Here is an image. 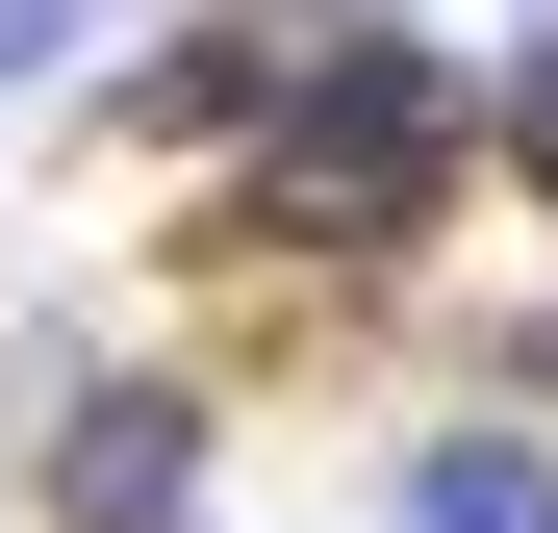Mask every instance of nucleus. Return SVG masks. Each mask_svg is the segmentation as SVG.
<instances>
[{"mask_svg": "<svg viewBox=\"0 0 558 533\" xmlns=\"http://www.w3.org/2000/svg\"><path fill=\"white\" fill-rule=\"evenodd\" d=\"M457 178H483V76H457L432 26H330L305 76H279V128L229 153V204H204V229L254 254V280H330V254L381 280V254H432Z\"/></svg>", "mask_w": 558, "mask_h": 533, "instance_id": "nucleus-1", "label": "nucleus"}, {"mask_svg": "<svg viewBox=\"0 0 558 533\" xmlns=\"http://www.w3.org/2000/svg\"><path fill=\"white\" fill-rule=\"evenodd\" d=\"M204 458H229V407L178 381V355H102V381L51 407L26 508H51V533H204Z\"/></svg>", "mask_w": 558, "mask_h": 533, "instance_id": "nucleus-2", "label": "nucleus"}, {"mask_svg": "<svg viewBox=\"0 0 558 533\" xmlns=\"http://www.w3.org/2000/svg\"><path fill=\"white\" fill-rule=\"evenodd\" d=\"M279 76H305V51H279L254 0H204V26H153V51L102 76V102H128V153H204V178H229V153L279 128Z\"/></svg>", "mask_w": 558, "mask_h": 533, "instance_id": "nucleus-3", "label": "nucleus"}, {"mask_svg": "<svg viewBox=\"0 0 558 533\" xmlns=\"http://www.w3.org/2000/svg\"><path fill=\"white\" fill-rule=\"evenodd\" d=\"M381 533H558V407H457L381 458Z\"/></svg>", "mask_w": 558, "mask_h": 533, "instance_id": "nucleus-4", "label": "nucleus"}, {"mask_svg": "<svg viewBox=\"0 0 558 533\" xmlns=\"http://www.w3.org/2000/svg\"><path fill=\"white\" fill-rule=\"evenodd\" d=\"M330 26H407V0H305V51H330Z\"/></svg>", "mask_w": 558, "mask_h": 533, "instance_id": "nucleus-7", "label": "nucleus"}, {"mask_svg": "<svg viewBox=\"0 0 558 533\" xmlns=\"http://www.w3.org/2000/svg\"><path fill=\"white\" fill-rule=\"evenodd\" d=\"M483 178H533V204H558V26L483 51Z\"/></svg>", "mask_w": 558, "mask_h": 533, "instance_id": "nucleus-5", "label": "nucleus"}, {"mask_svg": "<svg viewBox=\"0 0 558 533\" xmlns=\"http://www.w3.org/2000/svg\"><path fill=\"white\" fill-rule=\"evenodd\" d=\"M533 407H558V305H533Z\"/></svg>", "mask_w": 558, "mask_h": 533, "instance_id": "nucleus-8", "label": "nucleus"}, {"mask_svg": "<svg viewBox=\"0 0 558 533\" xmlns=\"http://www.w3.org/2000/svg\"><path fill=\"white\" fill-rule=\"evenodd\" d=\"M51 51H102V0H0V102H26Z\"/></svg>", "mask_w": 558, "mask_h": 533, "instance_id": "nucleus-6", "label": "nucleus"}]
</instances>
